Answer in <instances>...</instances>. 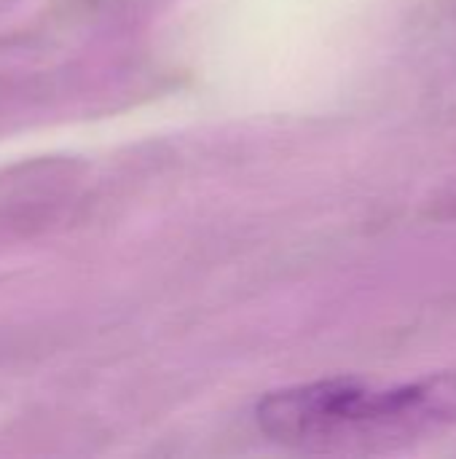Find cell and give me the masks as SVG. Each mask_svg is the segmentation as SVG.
Wrapping results in <instances>:
<instances>
[{
	"label": "cell",
	"mask_w": 456,
	"mask_h": 459,
	"mask_svg": "<svg viewBox=\"0 0 456 459\" xmlns=\"http://www.w3.org/2000/svg\"><path fill=\"white\" fill-rule=\"evenodd\" d=\"M456 422V374L392 390L331 379L271 393L258 406L261 430L288 446L392 444Z\"/></svg>",
	"instance_id": "6da1fadb"
}]
</instances>
